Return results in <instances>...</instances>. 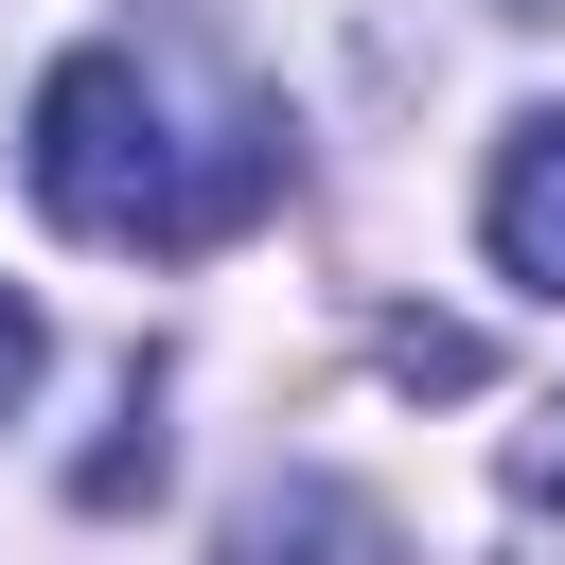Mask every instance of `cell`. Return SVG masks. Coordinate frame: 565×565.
Segmentation results:
<instances>
[{
  "label": "cell",
  "instance_id": "1",
  "mask_svg": "<svg viewBox=\"0 0 565 565\" xmlns=\"http://www.w3.org/2000/svg\"><path fill=\"white\" fill-rule=\"evenodd\" d=\"M35 212L71 230V247H194V194H177V124H159V71L141 53H53V88H35Z\"/></svg>",
  "mask_w": 565,
  "mask_h": 565
},
{
  "label": "cell",
  "instance_id": "3",
  "mask_svg": "<svg viewBox=\"0 0 565 565\" xmlns=\"http://www.w3.org/2000/svg\"><path fill=\"white\" fill-rule=\"evenodd\" d=\"M512 565H565V406L512 441Z\"/></svg>",
  "mask_w": 565,
  "mask_h": 565
},
{
  "label": "cell",
  "instance_id": "2",
  "mask_svg": "<svg viewBox=\"0 0 565 565\" xmlns=\"http://www.w3.org/2000/svg\"><path fill=\"white\" fill-rule=\"evenodd\" d=\"M477 230H494V265H512L530 300H565V106H530V124L494 141V194H477Z\"/></svg>",
  "mask_w": 565,
  "mask_h": 565
},
{
  "label": "cell",
  "instance_id": "6",
  "mask_svg": "<svg viewBox=\"0 0 565 565\" xmlns=\"http://www.w3.org/2000/svg\"><path fill=\"white\" fill-rule=\"evenodd\" d=\"M512 18H547V0H512Z\"/></svg>",
  "mask_w": 565,
  "mask_h": 565
},
{
  "label": "cell",
  "instance_id": "5",
  "mask_svg": "<svg viewBox=\"0 0 565 565\" xmlns=\"http://www.w3.org/2000/svg\"><path fill=\"white\" fill-rule=\"evenodd\" d=\"M35 353H53V335H35V300L0 282V424H18V388H35Z\"/></svg>",
  "mask_w": 565,
  "mask_h": 565
},
{
  "label": "cell",
  "instance_id": "4",
  "mask_svg": "<svg viewBox=\"0 0 565 565\" xmlns=\"http://www.w3.org/2000/svg\"><path fill=\"white\" fill-rule=\"evenodd\" d=\"M371 353H388V371H406V388H477V335H459V318H388V335H371Z\"/></svg>",
  "mask_w": 565,
  "mask_h": 565
}]
</instances>
